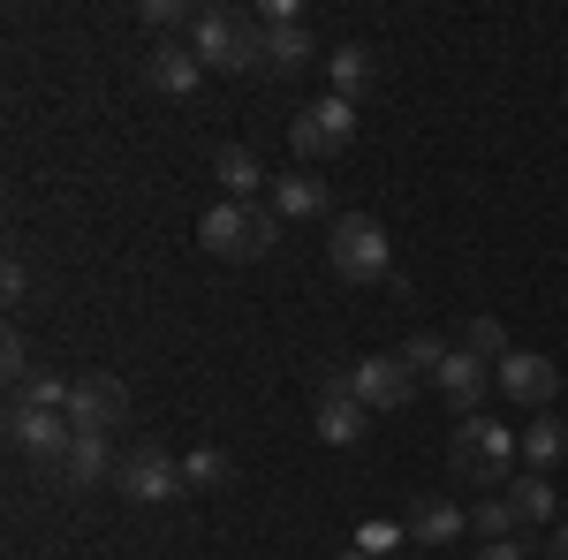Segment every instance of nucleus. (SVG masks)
<instances>
[{"mask_svg":"<svg viewBox=\"0 0 568 560\" xmlns=\"http://www.w3.org/2000/svg\"><path fill=\"white\" fill-rule=\"evenodd\" d=\"M524 462V439L508 425H493V417H463L455 439H447V470L463 477V485H500L508 492V470Z\"/></svg>","mask_w":568,"mask_h":560,"instance_id":"obj_1","label":"nucleus"},{"mask_svg":"<svg viewBox=\"0 0 568 560\" xmlns=\"http://www.w3.org/2000/svg\"><path fill=\"white\" fill-rule=\"evenodd\" d=\"M190 45H197L205 69L243 77V69H258V61H265V23H258V16H243V8H197Z\"/></svg>","mask_w":568,"mask_h":560,"instance_id":"obj_2","label":"nucleus"},{"mask_svg":"<svg viewBox=\"0 0 568 560\" xmlns=\"http://www.w3.org/2000/svg\"><path fill=\"white\" fill-rule=\"evenodd\" d=\"M197 243H205L213 258L251 265V258H265V251L281 243V213H273V205H235V197H220L213 213L197 220Z\"/></svg>","mask_w":568,"mask_h":560,"instance_id":"obj_3","label":"nucleus"},{"mask_svg":"<svg viewBox=\"0 0 568 560\" xmlns=\"http://www.w3.org/2000/svg\"><path fill=\"white\" fill-rule=\"evenodd\" d=\"M326 265H334L342 281H387L394 273L387 227L372 213H334V227H326Z\"/></svg>","mask_w":568,"mask_h":560,"instance_id":"obj_4","label":"nucleus"},{"mask_svg":"<svg viewBox=\"0 0 568 560\" xmlns=\"http://www.w3.org/2000/svg\"><path fill=\"white\" fill-rule=\"evenodd\" d=\"M349 144H356V106L334 99V91L288 114V152H296V160H334V152H349Z\"/></svg>","mask_w":568,"mask_h":560,"instance_id":"obj_5","label":"nucleus"},{"mask_svg":"<svg viewBox=\"0 0 568 560\" xmlns=\"http://www.w3.org/2000/svg\"><path fill=\"white\" fill-rule=\"evenodd\" d=\"M122 500H136V508H152V500H175V492H190L182 485V462L168 455V447H130V455H114V477H106Z\"/></svg>","mask_w":568,"mask_h":560,"instance_id":"obj_6","label":"nucleus"},{"mask_svg":"<svg viewBox=\"0 0 568 560\" xmlns=\"http://www.w3.org/2000/svg\"><path fill=\"white\" fill-rule=\"evenodd\" d=\"M69 425L106 439L114 425H130V387H122L114 371H77V379H69Z\"/></svg>","mask_w":568,"mask_h":560,"instance_id":"obj_7","label":"nucleus"},{"mask_svg":"<svg viewBox=\"0 0 568 560\" xmlns=\"http://www.w3.org/2000/svg\"><path fill=\"white\" fill-rule=\"evenodd\" d=\"M349 387H356L364 409H409L417 371L402 364V348H379V356H356V364H349Z\"/></svg>","mask_w":568,"mask_h":560,"instance_id":"obj_8","label":"nucleus"},{"mask_svg":"<svg viewBox=\"0 0 568 560\" xmlns=\"http://www.w3.org/2000/svg\"><path fill=\"white\" fill-rule=\"evenodd\" d=\"M493 387L508 394V401H524V409H554V394H561V364L538 356V348H508L500 371H493Z\"/></svg>","mask_w":568,"mask_h":560,"instance_id":"obj_9","label":"nucleus"},{"mask_svg":"<svg viewBox=\"0 0 568 560\" xmlns=\"http://www.w3.org/2000/svg\"><path fill=\"white\" fill-rule=\"evenodd\" d=\"M69 439H77V425H69V417H53V409H23V401L8 409V447H16V455H31L45 477H53V462L69 455Z\"/></svg>","mask_w":568,"mask_h":560,"instance_id":"obj_10","label":"nucleus"},{"mask_svg":"<svg viewBox=\"0 0 568 560\" xmlns=\"http://www.w3.org/2000/svg\"><path fill=\"white\" fill-rule=\"evenodd\" d=\"M364 401H356V387H349V371H326V387H318V439L326 447H356L364 439Z\"/></svg>","mask_w":568,"mask_h":560,"instance_id":"obj_11","label":"nucleus"},{"mask_svg":"<svg viewBox=\"0 0 568 560\" xmlns=\"http://www.w3.org/2000/svg\"><path fill=\"white\" fill-rule=\"evenodd\" d=\"M197 77H205V61H197V45H175V39H160L152 53H144V84H152V91H168V99H190V91H197Z\"/></svg>","mask_w":568,"mask_h":560,"instance_id":"obj_12","label":"nucleus"},{"mask_svg":"<svg viewBox=\"0 0 568 560\" xmlns=\"http://www.w3.org/2000/svg\"><path fill=\"white\" fill-rule=\"evenodd\" d=\"M409 546H463L470 538V508H455V500H439V492H425L417 508H409Z\"/></svg>","mask_w":568,"mask_h":560,"instance_id":"obj_13","label":"nucleus"},{"mask_svg":"<svg viewBox=\"0 0 568 560\" xmlns=\"http://www.w3.org/2000/svg\"><path fill=\"white\" fill-rule=\"evenodd\" d=\"M99 477H114L106 439H99V431H77V439H69V455L53 462V485H61V492H84V485H99Z\"/></svg>","mask_w":568,"mask_h":560,"instance_id":"obj_14","label":"nucleus"},{"mask_svg":"<svg viewBox=\"0 0 568 560\" xmlns=\"http://www.w3.org/2000/svg\"><path fill=\"white\" fill-rule=\"evenodd\" d=\"M433 387L447 394V401H455L463 417H478V401H485V387H493V371H485V364L470 356V348H455V356L439 364V379H433Z\"/></svg>","mask_w":568,"mask_h":560,"instance_id":"obj_15","label":"nucleus"},{"mask_svg":"<svg viewBox=\"0 0 568 560\" xmlns=\"http://www.w3.org/2000/svg\"><path fill=\"white\" fill-rule=\"evenodd\" d=\"M273 213L281 220H318V213H334V190H326V182H318V174H281V182H273Z\"/></svg>","mask_w":568,"mask_h":560,"instance_id":"obj_16","label":"nucleus"},{"mask_svg":"<svg viewBox=\"0 0 568 560\" xmlns=\"http://www.w3.org/2000/svg\"><path fill=\"white\" fill-rule=\"evenodd\" d=\"M561 455H568V425L554 417V409H538V417H530V431H524V470L546 477Z\"/></svg>","mask_w":568,"mask_h":560,"instance_id":"obj_17","label":"nucleus"},{"mask_svg":"<svg viewBox=\"0 0 568 560\" xmlns=\"http://www.w3.org/2000/svg\"><path fill=\"white\" fill-rule=\"evenodd\" d=\"M258 69H273V77L311 69V31H304V23H265V61H258Z\"/></svg>","mask_w":568,"mask_h":560,"instance_id":"obj_18","label":"nucleus"},{"mask_svg":"<svg viewBox=\"0 0 568 560\" xmlns=\"http://www.w3.org/2000/svg\"><path fill=\"white\" fill-rule=\"evenodd\" d=\"M220 182H227V197H235V205H251V197H258V152H251V144H220Z\"/></svg>","mask_w":568,"mask_h":560,"instance_id":"obj_19","label":"nucleus"},{"mask_svg":"<svg viewBox=\"0 0 568 560\" xmlns=\"http://www.w3.org/2000/svg\"><path fill=\"white\" fill-rule=\"evenodd\" d=\"M508 508H516V522H524V530L554 522V485H546V477H508Z\"/></svg>","mask_w":568,"mask_h":560,"instance_id":"obj_20","label":"nucleus"},{"mask_svg":"<svg viewBox=\"0 0 568 560\" xmlns=\"http://www.w3.org/2000/svg\"><path fill=\"white\" fill-rule=\"evenodd\" d=\"M326 77H334V99H349V106H356V91L372 84V45H342V53L326 61Z\"/></svg>","mask_w":568,"mask_h":560,"instance_id":"obj_21","label":"nucleus"},{"mask_svg":"<svg viewBox=\"0 0 568 560\" xmlns=\"http://www.w3.org/2000/svg\"><path fill=\"white\" fill-rule=\"evenodd\" d=\"M470 538H524V522H516V508H508V492H493V500H478L470 508Z\"/></svg>","mask_w":568,"mask_h":560,"instance_id":"obj_22","label":"nucleus"},{"mask_svg":"<svg viewBox=\"0 0 568 560\" xmlns=\"http://www.w3.org/2000/svg\"><path fill=\"white\" fill-rule=\"evenodd\" d=\"M235 477V462L220 455V447H197V455H182V485L190 492H213V485H227Z\"/></svg>","mask_w":568,"mask_h":560,"instance_id":"obj_23","label":"nucleus"},{"mask_svg":"<svg viewBox=\"0 0 568 560\" xmlns=\"http://www.w3.org/2000/svg\"><path fill=\"white\" fill-rule=\"evenodd\" d=\"M463 348H470L478 364H500V356H508V326H500V318H470V326H463Z\"/></svg>","mask_w":568,"mask_h":560,"instance_id":"obj_24","label":"nucleus"},{"mask_svg":"<svg viewBox=\"0 0 568 560\" xmlns=\"http://www.w3.org/2000/svg\"><path fill=\"white\" fill-rule=\"evenodd\" d=\"M447 356H455V348L439 342V334H409V342H402V364H409L417 379H439V364H447Z\"/></svg>","mask_w":568,"mask_h":560,"instance_id":"obj_25","label":"nucleus"},{"mask_svg":"<svg viewBox=\"0 0 568 560\" xmlns=\"http://www.w3.org/2000/svg\"><path fill=\"white\" fill-rule=\"evenodd\" d=\"M136 23H144V31H168V39H175L182 23H197V8H190V0H144V8H136Z\"/></svg>","mask_w":568,"mask_h":560,"instance_id":"obj_26","label":"nucleus"},{"mask_svg":"<svg viewBox=\"0 0 568 560\" xmlns=\"http://www.w3.org/2000/svg\"><path fill=\"white\" fill-rule=\"evenodd\" d=\"M0 379H8L16 394H23L31 379H39V371H31V348H23V334H16V326L0 334Z\"/></svg>","mask_w":568,"mask_h":560,"instance_id":"obj_27","label":"nucleus"},{"mask_svg":"<svg viewBox=\"0 0 568 560\" xmlns=\"http://www.w3.org/2000/svg\"><path fill=\"white\" fill-rule=\"evenodd\" d=\"M16 401H23V409H53V417H69V379L39 371V379H31V387L16 394Z\"/></svg>","mask_w":568,"mask_h":560,"instance_id":"obj_28","label":"nucleus"},{"mask_svg":"<svg viewBox=\"0 0 568 560\" xmlns=\"http://www.w3.org/2000/svg\"><path fill=\"white\" fill-rule=\"evenodd\" d=\"M0 296H8V303H23V296H31V273H23V258H8V265H0Z\"/></svg>","mask_w":568,"mask_h":560,"instance_id":"obj_29","label":"nucleus"},{"mask_svg":"<svg viewBox=\"0 0 568 560\" xmlns=\"http://www.w3.org/2000/svg\"><path fill=\"white\" fill-rule=\"evenodd\" d=\"M478 560H530L524 538H493V546H478Z\"/></svg>","mask_w":568,"mask_h":560,"instance_id":"obj_30","label":"nucleus"},{"mask_svg":"<svg viewBox=\"0 0 568 560\" xmlns=\"http://www.w3.org/2000/svg\"><path fill=\"white\" fill-rule=\"evenodd\" d=\"M394 538H409V530H394V522H372V530H364V553H379V560H387Z\"/></svg>","mask_w":568,"mask_h":560,"instance_id":"obj_31","label":"nucleus"},{"mask_svg":"<svg viewBox=\"0 0 568 560\" xmlns=\"http://www.w3.org/2000/svg\"><path fill=\"white\" fill-rule=\"evenodd\" d=\"M554 560H568V522H554Z\"/></svg>","mask_w":568,"mask_h":560,"instance_id":"obj_32","label":"nucleus"},{"mask_svg":"<svg viewBox=\"0 0 568 560\" xmlns=\"http://www.w3.org/2000/svg\"><path fill=\"white\" fill-rule=\"evenodd\" d=\"M342 560H379V553H364V546H356V553H342Z\"/></svg>","mask_w":568,"mask_h":560,"instance_id":"obj_33","label":"nucleus"}]
</instances>
